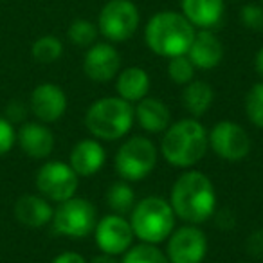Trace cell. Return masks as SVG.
I'll return each instance as SVG.
<instances>
[{"label": "cell", "mask_w": 263, "mask_h": 263, "mask_svg": "<svg viewBox=\"0 0 263 263\" xmlns=\"http://www.w3.org/2000/svg\"><path fill=\"white\" fill-rule=\"evenodd\" d=\"M240 20L247 29L261 31L263 29V6L261 4H245L240 9Z\"/></svg>", "instance_id": "cell-29"}, {"label": "cell", "mask_w": 263, "mask_h": 263, "mask_svg": "<svg viewBox=\"0 0 263 263\" xmlns=\"http://www.w3.org/2000/svg\"><path fill=\"white\" fill-rule=\"evenodd\" d=\"M159 150L146 136H132L117 148L114 155V170L123 180L139 182L155 170Z\"/></svg>", "instance_id": "cell-6"}, {"label": "cell", "mask_w": 263, "mask_h": 263, "mask_svg": "<svg viewBox=\"0 0 263 263\" xmlns=\"http://www.w3.org/2000/svg\"><path fill=\"white\" fill-rule=\"evenodd\" d=\"M31 54L38 63H54L62 58L63 54V44L54 34H44L36 38L31 45Z\"/></svg>", "instance_id": "cell-24"}, {"label": "cell", "mask_w": 263, "mask_h": 263, "mask_svg": "<svg viewBox=\"0 0 263 263\" xmlns=\"http://www.w3.org/2000/svg\"><path fill=\"white\" fill-rule=\"evenodd\" d=\"M208 236L198 226L184 223L175 227L166 240L170 263H202L208 256Z\"/></svg>", "instance_id": "cell-11"}, {"label": "cell", "mask_w": 263, "mask_h": 263, "mask_svg": "<svg viewBox=\"0 0 263 263\" xmlns=\"http://www.w3.org/2000/svg\"><path fill=\"white\" fill-rule=\"evenodd\" d=\"M13 213H15V218L22 226L31 227V229H40V227H45L47 223H51L54 208L40 193H27L16 200Z\"/></svg>", "instance_id": "cell-18"}, {"label": "cell", "mask_w": 263, "mask_h": 263, "mask_svg": "<svg viewBox=\"0 0 263 263\" xmlns=\"http://www.w3.org/2000/svg\"><path fill=\"white\" fill-rule=\"evenodd\" d=\"M121 70V54L110 42H96L87 49L83 58V72L90 81L108 83Z\"/></svg>", "instance_id": "cell-13"}, {"label": "cell", "mask_w": 263, "mask_h": 263, "mask_svg": "<svg viewBox=\"0 0 263 263\" xmlns=\"http://www.w3.org/2000/svg\"><path fill=\"white\" fill-rule=\"evenodd\" d=\"M195 65L191 63V60L187 58V54L182 56H173L168 62V76L175 85H187L190 81L195 80Z\"/></svg>", "instance_id": "cell-28"}, {"label": "cell", "mask_w": 263, "mask_h": 263, "mask_svg": "<svg viewBox=\"0 0 263 263\" xmlns=\"http://www.w3.org/2000/svg\"><path fill=\"white\" fill-rule=\"evenodd\" d=\"M187 58L198 70H213L223 60V45L213 31H197L187 51Z\"/></svg>", "instance_id": "cell-17"}, {"label": "cell", "mask_w": 263, "mask_h": 263, "mask_svg": "<svg viewBox=\"0 0 263 263\" xmlns=\"http://www.w3.org/2000/svg\"><path fill=\"white\" fill-rule=\"evenodd\" d=\"M105 200L108 204V208L112 209V213L117 215H128L136 205V191L130 186L128 180H116L114 184H110V187L106 190Z\"/></svg>", "instance_id": "cell-23"}, {"label": "cell", "mask_w": 263, "mask_h": 263, "mask_svg": "<svg viewBox=\"0 0 263 263\" xmlns=\"http://www.w3.org/2000/svg\"><path fill=\"white\" fill-rule=\"evenodd\" d=\"M26 112H27V108H26V105H24V103L13 101L11 105H9L8 116H4V117H8L11 123H16V121H24V117H26Z\"/></svg>", "instance_id": "cell-33"}, {"label": "cell", "mask_w": 263, "mask_h": 263, "mask_svg": "<svg viewBox=\"0 0 263 263\" xmlns=\"http://www.w3.org/2000/svg\"><path fill=\"white\" fill-rule=\"evenodd\" d=\"M254 69H256V72H258V76L263 78V45L258 49V52H256V56H254Z\"/></svg>", "instance_id": "cell-35"}, {"label": "cell", "mask_w": 263, "mask_h": 263, "mask_svg": "<svg viewBox=\"0 0 263 263\" xmlns=\"http://www.w3.org/2000/svg\"><path fill=\"white\" fill-rule=\"evenodd\" d=\"M51 263H87V259H85L80 252L63 251V252H60V254H56Z\"/></svg>", "instance_id": "cell-32"}, {"label": "cell", "mask_w": 263, "mask_h": 263, "mask_svg": "<svg viewBox=\"0 0 263 263\" xmlns=\"http://www.w3.org/2000/svg\"><path fill=\"white\" fill-rule=\"evenodd\" d=\"M98 209L90 200L76 197L65 202H60L52 215V229L58 234L72 240H81L94 233L98 223Z\"/></svg>", "instance_id": "cell-7"}, {"label": "cell", "mask_w": 263, "mask_h": 263, "mask_svg": "<svg viewBox=\"0 0 263 263\" xmlns=\"http://www.w3.org/2000/svg\"><path fill=\"white\" fill-rule=\"evenodd\" d=\"M94 240L98 249L105 254L123 256L134 245L136 234L132 231L130 220L117 213H110L98 220L94 229Z\"/></svg>", "instance_id": "cell-12"}, {"label": "cell", "mask_w": 263, "mask_h": 263, "mask_svg": "<svg viewBox=\"0 0 263 263\" xmlns=\"http://www.w3.org/2000/svg\"><path fill=\"white\" fill-rule=\"evenodd\" d=\"M121 263H170V259L159 245L141 241L137 245L134 243L124 252Z\"/></svg>", "instance_id": "cell-25"}, {"label": "cell", "mask_w": 263, "mask_h": 263, "mask_svg": "<svg viewBox=\"0 0 263 263\" xmlns=\"http://www.w3.org/2000/svg\"><path fill=\"white\" fill-rule=\"evenodd\" d=\"M20 150L31 159H47L54 150V134L45 123L27 121L16 132Z\"/></svg>", "instance_id": "cell-15"}, {"label": "cell", "mask_w": 263, "mask_h": 263, "mask_svg": "<svg viewBox=\"0 0 263 263\" xmlns=\"http://www.w3.org/2000/svg\"><path fill=\"white\" fill-rule=\"evenodd\" d=\"M197 29L182 13L159 11L144 26V44L154 54L162 58L187 54Z\"/></svg>", "instance_id": "cell-3"}, {"label": "cell", "mask_w": 263, "mask_h": 263, "mask_svg": "<svg viewBox=\"0 0 263 263\" xmlns=\"http://www.w3.org/2000/svg\"><path fill=\"white\" fill-rule=\"evenodd\" d=\"M152 80L143 67H126L116 76V92L121 99L136 105L150 94Z\"/></svg>", "instance_id": "cell-21"}, {"label": "cell", "mask_w": 263, "mask_h": 263, "mask_svg": "<svg viewBox=\"0 0 263 263\" xmlns=\"http://www.w3.org/2000/svg\"><path fill=\"white\" fill-rule=\"evenodd\" d=\"M67 94L56 83H40L29 98V108L40 123L51 124L60 121L67 112Z\"/></svg>", "instance_id": "cell-14"}, {"label": "cell", "mask_w": 263, "mask_h": 263, "mask_svg": "<svg viewBox=\"0 0 263 263\" xmlns=\"http://www.w3.org/2000/svg\"><path fill=\"white\" fill-rule=\"evenodd\" d=\"M173 213L184 223L200 226L216 213V190L213 180L198 170H186L177 177L170 191Z\"/></svg>", "instance_id": "cell-1"}, {"label": "cell", "mask_w": 263, "mask_h": 263, "mask_svg": "<svg viewBox=\"0 0 263 263\" xmlns=\"http://www.w3.org/2000/svg\"><path fill=\"white\" fill-rule=\"evenodd\" d=\"M213 101H215V90L213 87L204 80H193L187 85H184L182 92V105L191 117H202L208 114L211 108Z\"/></svg>", "instance_id": "cell-22"}, {"label": "cell", "mask_w": 263, "mask_h": 263, "mask_svg": "<svg viewBox=\"0 0 263 263\" xmlns=\"http://www.w3.org/2000/svg\"><path fill=\"white\" fill-rule=\"evenodd\" d=\"M247 251L249 254L261 256L263 254V231H256L249 236L247 240Z\"/></svg>", "instance_id": "cell-31"}, {"label": "cell", "mask_w": 263, "mask_h": 263, "mask_svg": "<svg viewBox=\"0 0 263 263\" xmlns=\"http://www.w3.org/2000/svg\"><path fill=\"white\" fill-rule=\"evenodd\" d=\"M162 134L161 155L173 168L190 170L208 154V130L197 117L175 121Z\"/></svg>", "instance_id": "cell-2"}, {"label": "cell", "mask_w": 263, "mask_h": 263, "mask_svg": "<svg viewBox=\"0 0 263 263\" xmlns=\"http://www.w3.org/2000/svg\"><path fill=\"white\" fill-rule=\"evenodd\" d=\"M106 162V152L103 148L101 141L81 139L72 146L69 155L70 168L76 172L78 177H92L103 170Z\"/></svg>", "instance_id": "cell-16"}, {"label": "cell", "mask_w": 263, "mask_h": 263, "mask_svg": "<svg viewBox=\"0 0 263 263\" xmlns=\"http://www.w3.org/2000/svg\"><path fill=\"white\" fill-rule=\"evenodd\" d=\"M245 116L256 128L263 130V81L249 88L245 96Z\"/></svg>", "instance_id": "cell-27"}, {"label": "cell", "mask_w": 263, "mask_h": 263, "mask_svg": "<svg viewBox=\"0 0 263 263\" xmlns=\"http://www.w3.org/2000/svg\"><path fill=\"white\" fill-rule=\"evenodd\" d=\"M34 184L42 197H45L49 202L60 204L76 195L80 187V177L70 168L69 162L49 161L38 168Z\"/></svg>", "instance_id": "cell-9"}, {"label": "cell", "mask_w": 263, "mask_h": 263, "mask_svg": "<svg viewBox=\"0 0 263 263\" xmlns=\"http://www.w3.org/2000/svg\"><path fill=\"white\" fill-rule=\"evenodd\" d=\"M136 121L148 134H162L172 124V112L162 99L146 96L134 105Z\"/></svg>", "instance_id": "cell-20"}, {"label": "cell", "mask_w": 263, "mask_h": 263, "mask_svg": "<svg viewBox=\"0 0 263 263\" xmlns=\"http://www.w3.org/2000/svg\"><path fill=\"white\" fill-rule=\"evenodd\" d=\"M223 11V0H180V13L195 29L211 31L222 22Z\"/></svg>", "instance_id": "cell-19"}, {"label": "cell", "mask_w": 263, "mask_h": 263, "mask_svg": "<svg viewBox=\"0 0 263 263\" xmlns=\"http://www.w3.org/2000/svg\"><path fill=\"white\" fill-rule=\"evenodd\" d=\"M16 144V130L8 117L0 116V157L13 150Z\"/></svg>", "instance_id": "cell-30"}, {"label": "cell", "mask_w": 263, "mask_h": 263, "mask_svg": "<svg viewBox=\"0 0 263 263\" xmlns=\"http://www.w3.org/2000/svg\"><path fill=\"white\" fill-rule=\"evenodd\" d=\"M83 121L94 139L112 143L130 134L136 123V112L134 105L119 96H106L88 106Z\"/></svg>", "instance_id": "cell-4"}, {"label": "cell", "mask_w": 263, "mask_h": 263, "mask_svg": "<svg viewBox=\"0 0 263 263\" xmlns=\"http://www.w3.org/2000/svg\"><path fill=\"white\" fill-rule=\"evenodd\" d=\"M256 2H258V4H263V0H256Z\"/></svg>", "instance_id": "cell-36"}, {"label": "cell", "mask_w": 263, "mask_h": 263, "mask_svg": "<svg viewBox=\"0 0 263 263\" xmlns=\"http://www.w3.org/2000/svg\"><path fill=\"white\" fill-rule=\"evenodd\" d=\"M67 36H69L70 44L76 47H90L96 44L99 36L98 24H92L87 18H76L70 22L69 29H67Z\"/></svg>", "instance_id": "cell-26"}, {"label": "cell", "mask_w": 263, "mask_h": 263, "mask_svg": "<svg viewBox=\"0 0 263 263\" xmlns=\"http://www.w3.org/2000/svg\"><path fill=\"white\" fill-rule=\"evenodd\" d=\"M87 263H121V261L117 259V256L105 254V252H101V254H96L94 258L87 259Z\"/></svg>", "instance_id": "cell-34"}, {"label": "cell", "mask_w": 263, "mask_h": 263, "mask_svg": "<svg viewBox=\"0 0 263 263\" xmlns=\"http://www.w3.org/2000/svg\"><path fill=\"white\" fill-rule=\"evenodd\" d=\"M128 220L137 240L154 245L168 240L177 223V216L170 200L155 195L136 202Z\"/></svg>", "instance_id": "cell-5"}, {"label": "cell", "mask_w": 263, "mask_h": 263, "mask_svg": "<svg viewBox=\"0 0 263 263\" xmlns=\"http://www.w3.org/2000/svg\"><path fill=\"white\" fill-rule=\"evenodd\" d=\"M209 150L227 162L243 161L251 154L252 141L241 124L231 119L218 121L208 132Z\"/></svg>", "instance_id": "cell-10"}, {"label": "cell", "mask_w": 263, "mask_h": 263, "mask_svg": "<svg viewBox=\"0 0 263 263\" xmlns=\"http://www.w3.org/2000/svg\"><path fill=\"white\" fill-rule=\"evenodd\" d=\"M141 13L132 0H108L98 16V31L110 44L128 42L139 29Z\"/></svg>", "instance_id": "cell-8"}]
</instances>
